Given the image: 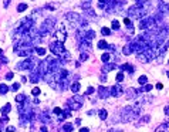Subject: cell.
<instances>
[{
    "instance_id": "cell-57",
    "label": "cell",
    "mask_w": 169,
    "mask_h": 132,
    "mask_svg": "<svg viewBox=\"0 0 169 132\" xmlns=\"http://www.w3.org/2000/svg\"><path fill=\"white\" fill-rule=\"evenodd\" d=\"M2 128H3V122L0 121V132H2Z\"/></svg>"
},
{
    "instance_id": "cell-20",
    "label": "cell",
    "mask_w": 169,
    "mask_h": 132,
    "mask_svg": "<svg viewBox=\"0 0 169 132\" xmlns=\"http://www.w3.org/2000/svg\"><path fill=\"white\" fill-rule=\"evenodd\" d=\"M149 121H151V115H148V114H146V115H144L141 119H139L138 122H136V126H142V125H145V124H148Z\"/></svg>"
},
{
    "instance_id": "cell-17",
    "label": "cell",
    "mask_w": 169,
    "mask_h": 132,
    "mask_svg": "<svg viewBox=\"0 0 169 132\" xmlns=\"http://www.w3.org/2000/svg\"><path fill=\"white\" fill-rule=\"evenodd\" d=\"M158 11H161V13H163V14H166V13L169 14V3H163V2H161V3H159Z\"/></svg>"
},
{
    "instance_id": "cell-13",
    "label": "cell",
    "mask_w": 169,
    "mask_h": 132,
    "mask_svg": "<svg viewBox=\"0 0 169 132\" xmlns=\"http://www.w3.org/2000/svg\"><path fill=\"white\" fill-rule=\"evenodd\" d=\"M153 99V97L152 95H144V97H141V98H138L136 99V102L135 104H139V105H145V104H148V102H151Z\"/></svg>"
},
{
    "instance_id": "cell-48",
    "label": "cell",
    "mask_w": 169,
    "mask_h": 132,
    "mask_svg": "<svg viewBox=\"0 0 169 132\" xmlns=\"http://www.w3.org/2000/svg\"><path fill=\"white\" fill-rule=\"evenodd\" d=\"M14 90V91H16V90H19V88H20V84H19V82H14L13 84V87H11Z\"/></svg>"
},
{
    "instance_id": "cell-35",
    "label": "cell",
    "mask_w": 169,
    "mask_h": 132,
    "mask_svg": "<svg viewBox=\"0 0 169 132\" xmlns=\"http://www.w3.org/2000/svg\"><path fill=\"white\" fill-rule=\"evenodd\" d=\"M115 80H117V82H122L124 81V73H118V74H117V78H115Z\"/></svg>"
},
{
    "instance_id": "cell-39",
    "label": "cell",
    "mask_w": 169,
    "mask_h": 132,
    "mask_svg": "<svg viewBox=\"0 0 169 132\" xmlns=\"http://www.w3.org/2000/svg\"><path fill=\"white\" fill-rule=\"evenodd\" d=\"M90 4H91V0H87L85 3H82V4H81V7L84 9V10H87V9H90Z\"/></svg>"
},
{
    "instance_id": "cell-19",
    "label": "cell",
    "mask_w": 169,
    "mask_h": 132,
    "mask_svg": "<svg viewBox=\"0 0 169 132\" xmlns=\"http://www.w3.org/2000/svg\"><path fill=\"white\" fill-rule=\"evenodd\" d=\"M155 132H169V121L168 122H163L158 128L155 129Z\"/></svg>"
},
{
    "instance_id": "cell-11",
    "label": "cell",
    "mask_w": 169,
    "mask_h": 132,
    "mask_svg": "<svg viewBox=\"0 0 169 132\" xmlns=\"http://www.w3.org/2000/svg\"><path fill=\"white\" fill-rule=\"evenodd\" d=\"M109 95H111V92H109V88H105V87H98V97L102 99L108 98Z\"/></svg>"
},
{
    "instance_id": "cell-27",
    "label": "cell",
    "mask_w": 169,
    "mask_h": 132,
    "mask_svg": "<svg viewBox=\"0 0 169 132\" xmlns=\"http://www.w3.org/2000/svg\"><path fill=\"white\" fill-rule=\"evenodd\" d=\"M101 60H102V63H108V61L111 60V54H109V53H104V54L101 55Z\"/></svg>"
},
{
    "instance_id": "cell-40",
    "label": "cell",
    "mask_w": 169,
    "mask_h": 132,
    "mask_svg": "<svg viewBox=\"0 0 169 132\" xmlns=\"http://www.w3.org/2000/svg\"><path fill=\"white\" fill-rule=\"evenodd\" d=\"M88 60V54L87 53H81V55H80V63H82V61Z\"/></svg>"
},
{
    "instance_id": "cell-24",
    "label": "cell",
    "mask_w": 169,
    "mask_h": 132,
    "mask_svg": "<svg viewBox=\"0 0 169 132\" xmlns=\"http://www.w3.org/2000/svg\"><path fill=\"white\" fill-rule=\"evenodd\" d=\"M71 91L74 92V94H78V91H80V82L78 81L73 82V84H71Z\"/></svg>"
},
{
    "instance_id": "cell-45",
    "label": "cell",
    "mask_w": 169,
    "mask_h": 132,
    "mask_svg": "<svg viewBox=\"0 0 169 132\" xmlns=\"http://www.w3.org/2000/svg\"><path fill=\"white\" fill-rule=\"evenodd\" d=\"M92 92H94V88H92V87H88L87 91H85V94H87V95H91Z\"/></svg>"
},
{
    "instance_id": "cell-22",
    "label": "cell",
    "mask_w": 169,
    "mask_h": 132,
    "mask_svg": "<svg viewBox=\"0 0 169 132\" xmlns=\"http://www.w3.org/2000/svg\"><path fill=\"white\" fill-rule=\"evenodd\" d=\"M95 37V33L92 30H85V34H84V40H92Z\"/></svg>"
},
{
    "instance_id": "cell-56",
    "label": "cell",
    "mask_w": 169,
    "mask_h": 132,
    "mask_svg": "<svg viewBox=\"0 0 169 132\" xmlns=\"http://www.w3.org/2000/svg\"><path fill=\"white\" fill-rule=\"evenodd\" d=\"M101 81H102V82H105V81H107V77H105V74H102V77H101Z\"/></svg>"
},
{
    "instance_id": "cell-33",
    "label": "cell",
    "mask_w": 169,
    "mask_h": 132,
    "mask_svg": "<svg viewBox=\"0 0 169 132\" xmlns=\"http://www.w3.org/2000/svg\"><path fill=\"white\" fill-rule=\"evenodd\" d=\"M101 33H102V36H111L112 31L109 30L108 27H102V29H101Z\"/></svg>"
},
{
    "instance_id": "cell-42",
    "label": "cell",
    "mask_w": 169,
    "mask_h": 132,
    "mask_svg": "<svg viewBox=\"0 0 169 132\" xmlns=\"http://www.w3.org/2000/svg\"><path fill=\"white\" fill-rule=\"evenodd\" d=\"M127 31H128V34H134V26H127Z\"/></svg>"
},
{
    "instance_id": "cell-52",
    "label": "cell",
    "mask_w": 169,
    "mask_h": 132,
    "mask_svg": "<svg viewBox=\"0 0 169 132\" xmlns=\"http://www.w3.org/2000/svg\"><path fill=\"white\" fill-rule=\"evenodd\" d=\"M107 132H122L121 129H117V128H111V129H108Z\"/></svg>"
},
{
    "instance_id": "cell-3",
    "label": "cell",
    "mask_w": 169,
    "mask_h": 132,
    "mask_svg": "<svg viewBox=\"0 0 169 132\" xmlns=\"http://www.w3.org/2000/svg\"><path fill=\"white\" fill-rule=\"evenodd\" d=\"M65 19L67 20H70V23H77L80 27L85 29L88 27V20H85L82 16H80V14H77L75 11H68L67 14H65Z\"/></svg>"
},
{
    "instance_id": "cell-30",
    "label": "cell",
    "mask_w": 169,
    "mask_h": 132,
    "mask_svg": "<svg viewBox=\"0 0 169 132\" xmlns=\"http://www.w3.org/2000/svg\"><path fill=\"white\" fill-rule=\"evenodd\" d=\"M138 82H139L141 85L148 84V78H146V75H141V77L138 78Z\"/></svg>"
},
{
    "instance_id": "cell-15",
    "label": "cell",
    "mask_w": 169,
    "mask_h": 132,
    "mask_svg": "<svg viewBox=\"0 0 169 132\" xmlns=\"http://www.w3.org/2000/svg\"><path fill=\"white\" fill-rule=\"evenodd\" d=\"M56 37H57V40H58V41H63V43H64L65 38H67V33H65L64 29H61V30H58L57 33H56Z\"/></svg>"
},
{
    "instance_id": "cell-43",
    "label": "cell",
    "mask_w": 169,
    "mask_h": 132,
    "mask_svg": "<svg viewBox=\"0 0 169 132\" xmlns=\"http://www.w3.org/2000/svg\"><path fill=\"white\" fill-rule=\"evenodd\" d=\"M31 92H33V95H36V97H37V95L38 94H40V88H37V87H36V88H33V91H31Z\"/></svg>"
},
{
    "instance_id": "cell-26",
    "label": "cell",
    "mask_w": 169,
    "mask_h": 132,
    "mask_svg": "<svg viewBox=\"0 0 169 132\" xmlns=\"http://www.w3.org/2000/svg\"><path fill=\"white\" fill-rule=\"evenodd\" d=\"M26 98H27L26 95H23V94H17V95H16V102H17V104H21V102H23Z\"/></svg>"
},
{
    "instance_id": "cell-61",
    "label": "cell",
    "mask_w": 169,
    "mask_h": 132,
    "mask_svg": "<svg viewBox=\"0 0 169 132\" xmlns=\"http://www.w3.org/2000/svg\"><path fill=\"white\" fill-rule=\"evenodd\" d=\"M168 63H169V60H168Z\"/></svg>"
},
{
    "instance_id": "cell-49",
    "label": "cell",
    "mask_w": 169,
    "mask_h": 132,
    "mask_svg": "<svg viewBox=\"0 0 169 132\" xmlns=\"http://www.w3.org/2000/svg\"><path fill=\"white\" fill-rule=\"evenodd\" d=\"M40 132H48L47 126H46V125H41V128H40Z\"/></svg>"
},
{
    "instance_id": "cell-12",
    "label": "cell",
    "mask_w": 169,
    "mask_h": 132,
    "mask_svg": "<svg viewBox=\"0 0 169 132\" xmlns=\"http://www.w3.org/2000/svg\"><path fill=\"white\" fill-rule=\"evenodd\" d=\"M115 68H118L117 65L114 64V63H105L104 65H102V74H107V73H109V71H112V70H115Z\"/></svg>"
},
{
    "instance_id": "cell-29",
    "label": "cell",
    "mask_w": 169,
    "mask_h": 132,
    "mask_svg": "<svg viewBox=\"0 0 169 132\" xmlns=\"http://www.w3.org/2000/svg\"><path fill=\"white\" fill-rule=\"evenodd\" d=\"M34 51L38 55H46V48H43V47H34Z\"/></svg>"
},
{
    "instance_id": "cell-51",
    "label": "cell",
    "mask_w": 169,
    "mask_h": 132,
    "mask_svg": "<svg viewBox=\"0 0 169 132\" xmlns=\"http://www.w3.org/2000/svg\"><path fill=\"white\" fill-rule=\"evenodd\" d=\"M13 73H7V74H6V78H7V80H11V78H13Z\"/></svg>"
},
{
    "instance_id": "cell-58",
    "label": "cell",
    "mask_w": 169,
    "mask_h": 132,
    "mask_svg": "<svg viewBox=\"0 0 169 132\" xmlns=\"http://www.w3.org/2000/svg\"><path fill=\"white\" fill-rule=\"evenodd\" d=\"M108 0H100V3H107Z\"/></svg>"
},
{
    "instance_id": "cell-38",
    "label": "cell",
    "mask_w": 169,
    "mask_h": 132,
    "mask_svg": "<svg viewBox=\"0 0 169 132\" xmlns=\"http://www.w3.org/2000/svg\"><path fill=\"white\" fill-rule=\"evenodd\" d=\"M142 88H144V92H148V91H151L153 88V85H151V84H145V87L142 85Z\"/></svg>"
},
{
    "instance_id": "cell-18",
    "label": "cell",
    "mask_w": 169,
    "mask_h": 132,
    "mask_svg": "<svg viewBox=\"0 0 169 132\" xmlns=\"http://www.w3.org/2000/svg\"><path fill=\"white\" fill-rule=\"evenodd\" d=\"M119 68H121V71H128L129 74H134V71H135V67L131 64H122Z\"/></svg>"
},
{
    "instance_id": "cell-14",
    "label": "cell",
    "mask_w": 169,
    "mask_h": 132,
    "mask_svg": "<svg viewBox=\"0 0 169 132\" xmlns=\"http://www.w3.org/2000/svg\"><path fill=\"white\" fill-rule=\"evenodd\" d=\"M125 97H127V99H131V98H135L136 95H138V90L136 88H128L125 92Z\"/></svg>"
},
{
    "instance_id": "cell-28",
    "label": "cell",
    "mask_w": 169,
    "mask_h": 132,
    "mask_svg": "<svg viewBox=\"0 0 169 132\" xmlns=\"http://www.w3.org/2000/svg\"><path fill=\"white\" fill-rule=\"evenodd\" d=\"M98 48H101V50H105V48H108V43L104 40H100L98 41Z\"/></svg>"
},
{
    "instance_id": "cell-5",
    "label": "cell",
    "mask_w": 169,
    "mask_h": 132,
    "mask_svg": "<svg viewBox=\"0 0 169 132\" xmlns=\"http://www.w3.org/2000/svg\"><path fill=\"white\" fill-rule=\"evenodd\" d=\"M54 26H56V19H54V17H48L47 20H44V23L41 24V27H40V30H38V33H40L41 36H46V34L53 33V30H54Z\"/></svg>"
},
{
    "instance_id": "cell-37",
    "label": "cell",
    "mask_w": 169,
    "mask_h": 132,
    "mask_svg": "<svg viewBox=\"0 0 169 132\" xmlns=\"http://www.w3.org/2000/svg\"><path fill=\"white\" fill-rule=\"evenodd\" d=\"M112 29H114V30H119V21L118 20H112Z\"/></svg>"
},
{
    "instance_id": "cell-10",
    "label": "cell",
    "mask_w": 169,
    "mask_h": 132,
    "mask_svg": "<svg viewBox=\"0 0 169 132\" xmlns=\"http://www.w3.org/2000/svg\"><path fill=\"white\" fill-rule=\"evenodd\" d=\"M78 50L81 51V53H90L91 51V43L88 40H82V41H80V46H78Z\"/></svg>"
},
{
    "instance_id": "cell-44",
    "label": "cell",
    "mask_w": 169,
    "mask_h": 132,
    "mask_svg": "<svg viewBox=\"0 0 169 132\" xmlns=\"http://www.w3.org/2000/svg\"><path fill=\"white\" fill-rule=\"evenodd\" d=\"M124 23H125V26H131L132 21H131V19H129V17H125V19H124Z\"/></svg>"
},
{
    "instance_id": "cell-21",
    "label": "cell",
    "mask_w": 169,
    "mask_h": 132,
    "mask_svg": "<svg viewBox=\"0 0 169 132\" xmlns=\"http://www.w3.org/2000/svg\"><path fill=\"white\" fill-rule=\"evenodd\" d=\"M74 131V125L73 124H70V122H65L64 125H63V128H61L60 132H73Z\"/></svg>"
},
{
    "instance_id": "cell-34",
    "label": "cell",
    "mask_w": 169,
    "mask_h": 132,
    "mask_svg": "<svg viewBox=\"0 0 169 132\" xmlns=\"http://www.w3.org/2000/svg\"><path fill=\"white\" fill-rule=\"evenodd\" d=\"M26 9H27V4L26 3H20L19 6H17V11H24Z\"/></svg>"
},
{
    "instance_id": "cell-6",
    "label": "cell",
    "mask_w": 169,
    "mask_h": 132,
    "mask_svg": "<svg viewBox=\"0 0 169 132\" xmlns=\"http://www.w3.org/2000/svg\"><path fill=\"white\" fill-rule=\"evenodd\" d=\"M50 51L53 53L54 55H61L65 51V47H64V43L63 41H58V40H56V41H53V43H50Z\"/></svg>"
},
{
    "instance_id": "cell-31",
    "label": "cell",
    "mask_w": 169,
    "mask_h": 132,
    "mask_svg": "<svg viewBox=\"0 0 169 132\" xmlns=\"http://www.w3.org/2000/svg\"><path fill=\"white\" fill-rule=\"evenodd\" d=\"M122 53H124V54L125 55H129V54H132V50H131V46H125V47L122 48Z\"/></svg>"
},
{
    "instance_id": "cell-1",
    "label": "cell",
    "mask_w": 169,
    "mask_h": 132,
    "mask_svg": "<svg viewBox=\"0 0 169 132\" xmlns=\"http://www.w3.org/2000/svg\"><path fill=\"white\" fill-rule=\"evenodd\" d=\"M141 112H142V105L132 104L122 109L121 114H119V118H121L122 122H132L141 115Z\"/></svg>"
},
{
    "instance_id": "cell-16",
    "label": "cell",
    "mask_w": 169,
    "mask_h": 132,
    "mask_svg": "<svg viewBox=\"0 0 169 132\" xmlns=\"http://www.w3.org/2000/svg\"><path fill=\"white\" fill-rule=\"evenodd\" d=\"M40 119L43 124H48V122H51V117L50 114H48V111H44L40 114Z\"/></svg>"
},
{
    "instance_id": "cell-53",
    "label": "cell",
    "mask_w": 169,
    "mask_h": 132,
    "mask_svg": "<svg viewBox=\"0 0 169 132\" xmlns=\"http://www.w3.org/2000/svg\"><path fill=\"white\" fill-rule=\"evenodd\" d=\"M6 132H14V128H13V126H7V131Z\"/></svg>"
},
{
    "instance_id": "cell-59",
    "label": "cell",
    "mask_w": 169,
    "mask_h": 132,
    "mask_svg": "<svg viewBox=\"0 0 169 132\" xmlns=\"http://www.w3.org/2000/svg\"><path fill=\"white\" fill-rule=\"evenodd\" d=\"M2 55H3V50H2V48H0V57H2Z\"/></svg>"
},
{
    "instance_id": "cell-60",
    "label": "cell",
    "mask_w": 169,
    "mask_h": 132,
    "mask_svg": "<svg viewBox=\"0 0 169 132\" xmlns=\"http://www.w3.org/2000/svg\"><path fill=\"white\" fill-rule=\"evenodd\" d=\"M166 75H168V77H169V70H168V71H166Z\"/></svg>"
},
{
    "instance_id": "cell-7",
    "label": "cell",
    "mask_w": 169,
    "mask_h": 132,
    "mask_svg": "<svg viewBox=\"0 0 169 132\" xmlns=\"http://www.w3.org/2000/svg\"><path fill=\"white\" fill-rule=\"evenodd\" d=\"M33 64H34V60L31 58V55L30 57H26V60L24 61H21V63H19V64L16 65V68L17 70H31L33 68Z\"/></svg>"
},
{
    "instance_id": "cell-4",
    "label": "cell",
    "mask_w": 169,
    "mask_h": 132,
    "mask_svg": "<svg viewBox=\"0 0 169 132\" xmlns=\"http://www.w3.org/2000/svg\"><path fill=\"white\" fill-rule=\"evenodd\" d=\"M82 104H84V97L78 94H74V97L67 99V108H70L71 111H78L82 107Z\"/></svg>"
},
{
    "instance_id": "cell-9",
    "label": "cell",
    "mask_w": 169,
    "mask_h": 132,
    "mask_svg": "<svg viewBox=\"0 0 169 132\" xmlns=\"http://www.w3.org/2000/svg\"><path fill=\"white\" fill-rule=\"evenodd\" d=\"M109 92H111L112 97H117V98H118V97H121V95L124 94V90H122V87L119 84H115L109 88Z\"/></svg>"
},
{
    "instance_id": "cell-50",
    "label": "cell",
    "mask_w": 169,
    "mask_h": 132,
    "mask_svg": "<svg viewBox=\"0 0 169 132\" xmlns=\"http://www.w3.org/2000/svg\"><path fill=\"white\" fill-rule=\"evenodd\" d=\"M10 2H11V0H4V2H3V7H9Z\"/></svg>"
},
{
    "instance_id": "cell-36",
    "label": "cell",
    "mask_w": 169,
    "mask_h": 132,
    "mask_svg": "<svg viewBox=\"0 0 169 132\" xmlns=\"http://www.w3.org/2000/svg\"><path fill=\"white\" fill-rule=\"evenodd\" d=\"M85 14H88L90 17H97V14H95V11L92 10V9H87V10H85Z\"/></svg>"
},
{
    "instance_id": "cell-41",
    "label": "cell",
    "mask_w": 169,
    "mask_h": 132,
    "mask_svg": "<svg viewBox=\"0 0 169 132\" xmlns=\"http://www.w3.org/2000/svg\"><path fill=\"white\" fill-rule=\"evenodd\" d=\"M53 112H54L56 115H61V114H63V109H61V108H58V107H56V108L53 109Z\"/></svg>"
},
{
    "instance_id": "cell-23",
    "label": "cell",
    "mask_w": 169,
    "mask_h": 132,
    "mask_svg": "<svg viewBox=\"0 0 169 132\" xmlns=\"http://www.w3.org/2000/svg\"><path fill=\"white\" fill-rule=\"evenodd\" d=\"M10 109H11V105H10V104H6L4 107H2L0 112H2V115H7V114L10 112Z\"/></svg>"
},
{
    "instance_id": "cell-47",
    "label": "cell",
    "mask_w": 169,
    "mask_h": 132,
    "mask_svg": "<svg viewBox=\"0 0 169 132\" xmlns=\"http://www.w3.org/2000/svg\"><path fill=\"white\" fill-rule=\"evenodd\" d=\"M56 7H57V4H47V6H46V9H50V10H54Z\"/></svg>"
},
{
    "instance_id": "cell-55",
    "label": "cell",
    "mask_w": 169,
    "mask_h": 132,
    "mask_svg": "<svg viewBox=\"0 0 169 132\" xmlns=\"http://www.w3.org/2000/svg\"><path fill=\"white\" fill-rule=\"evenodd\" d=\"M80 132H90V129H88V128H81V129H80Z\"/></svg>"
},
{
    "instance_id": "cell-46",
    "label": "cell",
    "mask_w": 169,
    "mask_h": 132,
    "mask_svg": "<svg viewBox=\"0 0 169 132\" xmlns=\"http://www.w3.org/2000/svg\"><path fill=\"white\" fill-rule=\"evenodd\" d=\"M0 60H2V63H3V64H7V63H9V58L4 57V55H2V57H0Z\"/></svg>"
},
{
    "instance_id": "cell-2",
    "label": "cell",
    "mask_w": 169,
    "mask_h": 132,
    "mask_svg": "<svg viewBox=\"0 0 169 132\" xmlns=\"http://www.w3.org/2000/svg\"><path fill=\"white\" fill-rule=\"evenodd\" d=\"M34 51V46L31 44H21V43H16L14 46V53L19 54L20 57H30Z\"/></svg>"
},
{
    "instance_id": "cell-32",
    "label": "cell",
    "mask_w": 169,
    "mask_h": 132,
    "mask_svg": "<svg viewBox=\"0 0 169 132\" xmlns=\"http://www.w3.org/2000/svg\"><path fill=\"white\" fill-rule=\"evenodd\" d=\"M9 91V87L6 84H0V94H7Z\"/></svg>"
},
{
    "instance_id": "cell-54",
    "label": "cell",
    "mask_w": 169,
    "mask_h": 132,
    "mask_svg": "<svg viewBox=\"0 0 169 132\" xmlns=\"http://www.w3.org/2000/svg\"><path fill=\"white\" fill-rule=\"evenodd\" d=\"M156 88H158V90H162V88H163V85L161 84V82H158V84H156Z\"/></svg>"
},
{
    "instance_id": "cell-8",
    "label": "cell",
    "mask_w": 169,
    "mask_h": 132,
    "mask_svg": "<svg viewBox=\"0 0 169 132\" xmlns=\"http://www.w3.org/2000/svg\"><path fill=\"white\" fill-rule=\"evenodd\" d=\"M41 80H43V77H41V74L38 73L37 67H36V68H31V70H30V81L36 84V82L41 81Z\"/></svg>"
},
{
    "instance_id": "cell-25",
    "label": "cell",
    "mask_w": 169,
    "mask_h": 132,
    "mask_svg": "<svg viewBox=\"0 0 169 132\" xmlns=\"http://www.w3.org/2000/svg\"><path fill=\"white\" fill-rule=\"evenodd\" d=\"M98 115H100V118L104 121V119L108 118V112L105 111V109H100V111H98Z\"/></svg>"
}]
</instances>
